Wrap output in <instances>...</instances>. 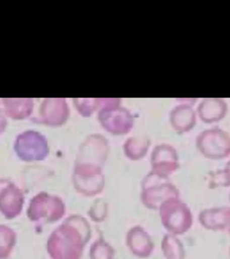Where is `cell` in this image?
I'll list each match as a JSON object with an SVG mask.
<instances>
[{
	"instance_id": "3957f363",
	"label": "cell",
	"mask_w": 230,
	"mask_h": 259,
	"mask_svg": "<svg viewBox=\"0 0 230 259\" xmlns=\"http://www.w3.org/2000/svg\"><path fill=\"white\" fill-rule=\"evenodd\" d=\"M23 194L14 183L0 180V211L8 219L15 218L23 207Z\"/></svg>"
},
{
	"instance_id": "7a4b0ae2",
	"label": "cell",
	"mask_w": 230,
	"mask_h": 259,
	"mask_svg": "<svg viewBox=\"0 0 230 259\" xmlns=\"http://www.w3.org/2000/svg\"><path fill=\"white\" fill-rule=\"evenodd\" d=\"M163 226L174 235L187 232L193 224V214L187 204L180 198H171L161 205Z\"/></svg>"
},
{
	"instance_id": "ba28073f",
	"label": "cell",
	"mask_w": 230,
	"mask_h": 259,
	"mask_svg": "<svg viewBox=\"0 0 230 259\" xmlns=\"http://www.w3.org/2000/svg\"><path fill=\"white\" fill-rule=\"evenodd\" d=\"M227 232H228V234H230V221L229 223V225H228L227 230H226Z\"/></svg>"
},
{
	"instance_id": "277c9868",
	"label": "cell",
	"mask_w": 230,
	"mask_h": 259,
	"mask_svg": "<svg viewBox=\"0 0 230 259\" xmlns=\"http://www.w3.org/2000/svg\"><path fill=\"white\" fill-rule=\"evenodd\" d=\"M198 220L206 230L226 231L230 221V207L223 206L205 208L199 212Z\"/></svg>"
},
{
	"instance_id": "8992f818",
	"label": "cell",
	"mask_w": 230,
	"mask_h": 259,
	"mask_svg": "<svg viewBox=\"0 0 230 259\" xmlns=\"http://www.w3.org/2000/svg\"><path fill=\"white\" fill-rule=\"evenodd\" d=\"M171 121L179 133H187L195 127L197 117L195 111L189 105H181L174 111Z\"/></svg>"
},
{
	"instance_id": "9c48e42d",
	"label": "cell",
	"mask_w": 230,
	"mask_h": 259,
	"mask_svg": "<svg viewBox=\"0 0 230 259\" xmlns=\"http://www.w3.org/2000/svg\"><path fill=\"white\" fill-rule=\"evenodd\" d=\"M229 202H230V192H229Z\"/></svg>"
},
{
	"instance_id": "5b68a950",
	"label": "cell",
	"mask_w": 230,
	"mask_h": 259,
	"mask_svg": "<svg viewBox=\"0 0 230 259\" xmlns=\"http://www.w3.org/2000/svg\"><path fill=\"white\" fill-rule=\"evenodd\" d=\"M227 103L223 99L207 98L200 103L197 108L200 119L205 123L222 120L227 113Z\"/></svg>"
},
{
	"instance_id": "6da1fadb",
	"label": "cell",
	"mask_w": 230,
	"mask_h": 259,
	"mask_svg": "<svg viewBox=\"0 0 230 259\" xmlns=\"http://www.w3.org/2000/svg\"><path fill=\"white\" fill-rule=\"evenodd\" d=\"M196 146L208 159H225L230 156V135L218 127L205 130L197 136Z\"/></svg>"
},
{
	"instance_id": "52a82bcc",
	"label": "cell",
	"mask_w": 230,
	"mask_h": 259,
	"mask_svg": "<svg viewBox=\"0 0 230 259\" xmlns=\"http://www.w3.org/2000/svg\"><path fill=\"white\" fill-rule=\"evenodd\" d=\"M221 171L225 180L226 188L230 187V160L227 161L225 167L221 169Z\"/></svg>"
}]
</instances>
